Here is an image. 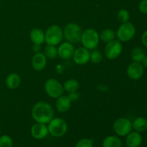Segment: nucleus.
Here are the masks:
<instances>
[{
    "instance_id": "25",
    "label": "nucleus",
    "mask_w": 147,
    "mask_h": 147,
    "mask_svg": "<svg viewBox=\"0 0 147 147\" xmlns=\"http://www.w3.org/2000/svg\"><path fill=\"white\" fill-rule=\"evenodd\" d=\"M117 18L121 23H125L129 22L130 19V14L126 9H122L119 11L117 14Z\"/></svg>"
},
{
    "instance_id": "34",
    "label": "nucleus",
    "mask_w": 147,
    "mask_h": 147,
    "mask_svg": "<svg viewBox=\"0 0 147 147\" xmlns=\"http://www.w3.org/2000/svg\"><path fill=\"white\" fill-rule=\"evenodd\" d=\"M0 136H1V129H0Z\"/></svg>"
},
{
    "instance_id": "6",
    "label": "nucleus",
    "mask_w": 147,
    "mask_h": 147,
    "mask_svg": "<svg viewBox=\"0 0 147 147\" xmlns=\"http://www.w3.org/2000/svg\"><path fill=\"white\" fill-rule=\"evenodd\" d=\"M45 90L46 93L53 98H57L64 93L63 86L54 78H50L46 80L45 83Z\"/></svg>"
},
{
    "instance_id": "26",
    "label": "nucleus",
    "mask_w": 147,
    "mask_h": 147,
    "mask_svg": "<svg viewBox=\"0 0 147 147\" xmlns=\"http://www.w3.org/2000/svg\"><path fill=\"white\" fill-rule=\"evenodd\" d=\"M13 141L8 135L0 136V147H12Z\"/></svg>"
},
{
    "instance_id": "20",
    "label": "nucleus",
    "mask_w": 147,
    "mask_h": 147,
    "mask_svg": "<svg viewBox=\"0 0 147 147\" xmlns=\"http://www.w3.org/2000/svg\"><path fill=\"white\" fill-rule=\"evenodd\" d=\"M103 147H121V140L115 136H109L105 138L102 143Z\"/></svg>"
},
{
    "instance_id": "32",
    "label": "nucleus",
    "mask_w": 147,
    "mask_h": 147,
    "mask_svg": "<svg viewBox=\"0 0 147 147\" xmlns=\"http://www.w3.org/2000/svg\"><path fill=\"white\" fill-rule=\"evenodd\" d=\"M40 50H41V47H40V45H37V44L33 45V46H32L33 52H34L35 53H40Z\"/></svg>"
},
{
    "instance_id": "10",
    "label": "nucleus",
    "mask_w": 147,
    "mask_h": 147,
    "mask_svg": "<svg viewBox=\"0 0 147 147\" xmlns=\"http://www.w3.org/2000/svg\"><path fill=\"white\" fill-rule=\"evenodd\" d=\"M144 73V67L139 62H134L131 63L127 67V75L131 80H138L143 76Z\"/></svg>"
},
{
    "instance_id": "8",
    "label": "nucleus",
    "mask_w": 147,
    "mask_h": 147,
    "mask_svg": "<svg viewBox=\"0 0 147 147\" xmlns=\"http://www.w3.org/2000/svg\"><path fill=\"white\" fill-rule=\"evenodd\" d=\"M115 133L119 136H126L132 131V122L126 118H119L113 125Z\"/></svg>"
},
{
    "instance_id": "21",
    "label": "nucleus",
    "mask_w": 147,
    "mask_h": 147,
    "mask_svg": "<svg viewBox=\"0 0 147 147\" xmlns=\"http://www.w3.org/2000/svg\"><path fill=\"white\" fill-rule=\"evenodd\" d=\"M79 87H80V85H79L78 81L76 79H69V80H66L63 85L64 90L68 93L77 91Z\"/></svg>"
},
{
    "instance_id": "14",
    "label": "nucleus",
    "mask_w": 147,
    "mask_h": 147,
    "mask_svg": "<svg viewBox=\"0 0 147 147\" xmlns=\"http://www.w3.org/2000/svg\"><path fill=\"white\" fill-rule=\"evenodd\" d=\"M47 65V57L44 53H35L32 59V67L37 71H41Z\"/></svg>"
},
{
    "instance_id": "16",
    "label": "nucleus",
    "mask_w": 147,
    "mask_h": 147,
    "mask_svg": "<svg viewBox=\"0 0 147 147\" xmlns=\"http://www.w3.org/2000/svg\"><path fill=\"white\" fill-rule=\"evenodd\" d=\"M56 109L61 113L67 112L71 106V100L67 96H61L57 98L55 103Z\"/></svg>"
},
{
    "instance_id": "18",
    "label": "nucleus",
    "mask_w": 147,
    "mask_h": 147,
    "mask_svg": "<svg viewBox=\"0 0 147 147\" xmlns=\"http://www.w3.org/2000/svg\"><path fill=\"white\" fill-rule=\"evenodd\" d=\"M132 129L136 132L142 133L147 130V119L144 117H138L132 122Z\"/></svg>"
},
{
    "instance_id": "9",
    "label": "nucleus",
    "mask_w": 147,
    "mask_h": 147,
    "mask_svg": "<svg viewBox=\"0 0 147 147\" xmlns=\"http://www.w3.org/2000/svg\"><path fill=\"white\" fill-rule=\"evenodd\" d=\"M123 47L119 40H113L109 42L105 47V55L110 60H113L120 55L121 53Z\"/></svg>"
},
{
    "instance_id": "29",
    "label": "nucleus",
    "mask_w": 147,
    "mask_h": 147,
    "mask_svg": "<svg viewBox=\"0 0 147 147\" xmlns=\"http://www.w3.org/2000/svg\"><path fill=\"white\" fill-rule=\"evenodd\" d=\"M139 9L142 14H147V0H142L139 4Z\"/></svg>"
},
{
    "instance_id": "7",
    "label": "nucleus",
    "mask_w": 147,
    "mask_h": 147,
    "mask_svg": "<svg viewBox=\"0 0 147 147\" xmlns=\"http://www.w3.org/2000/svg\"><path fill=\"white\" fill-rule=\"evenodd\" d=\"M136 34V27L131 22L122 23L116 32V36L120 41L128 42L134 37Z\"/></svg>"
},
{
    "instance_id": "17",
    "label": "nucleus",
    "mask_w": 147,
    "mask_h": 147,
    "mask_svg": "<svg viewBox=\"0 0 147 147\" xmlns=\"http://www.w3.org/2000/svg\"><path fill=\"white\" fill-rule=\"evenodd\" d=\"M20 83H21V79H20V76L14 73L9 75L5 80L6 86L11 90L17 88L20 86Z\"/></svg>"
},
{
    "instance_id": "27",
    "label": "nucleus",
    "mask_w": 147,
    "mask_h": 147,
    "mask_svg": "<svg viewBox=\"0 0 147 147\" xmlns=\"http://www.w3.org/2000/svg\"><path fill=\"white\" fill-rule=\"evenodd\" d=\"M90 59L93 63H99L103 59L101 53L97 50H94L90 53Z\"/></svg>"
},
{
    "instance_id": "13",
    "label": "nucleus",
    "mask_w": 147,
    "mask_h": 147,
    "mask_svg": "<svg viewBox=\"0 0 147 147\" xmlns=\"http://www.w3.org/2000/svg\"><path fill=\"white\" fill-rule=\"evenodd\" d=\"M75 49L71 43L66 42L60 45L57 48V55L60 56V58L63 60H67L73 57Z\"/></svg>"
},
{
    "instance_id": "15",
    "label": "nucleus",
    "mask_w": 147,
    "mask_h": 147,
    "mask_svg": "<svg viewBox=\"0 0 147 147\" xmlns=\"http://www.w3.org/2000/svg\"><path fill=\"white\" fill-rule=\"evenodd\" d=\"M142 143V136L140 133L131 131L126 136V144L127 147H139Z\"/></svg>"
},
{
    "instance_id": "19",
    "label": "nucleus",
    "mask_w": 147,
    "mask_h": 147,
    "mask_svg": "<svg viewBox=\"0 0 147 147\" xmlns=\"http://www.w3.org/2000/svg\"><path fill=\"white\" fill-rule=\"evenodd\" d=\"M30 39L34 44L42 45L45 42V33L40 29H33L30 32Z\"/></svg>"
},
{
    "instance_id": "30",
    "label": "nucleus",
    "mask_w": 147,
    "mask_h": 147,
    "mask_svg": "<svg viewBox=\"0 0 147 147\" xmlns=\"http://www.w3.org/2000/svg\"><path fill=\"white\" fill-rule=\"evenodd\" d=\"M68 97H69V98L70 99V100H71V101H73V100L74 101V100H76L78 98L79 95L76 93V91L73 92V93H70V95L68 96Z\"/></svg>"
},
{
    "instance_id": "28",
    "label": "nucleus",
    "mask_w": 147,
    "mask_h": 147,
    "mask_svg": "<svg viewBox=\"0 0 147 147\" xmlns=\"http://www.w3.org/2000/svg\"><path fill=\"white\" fill-rule=\"evenodd\" d=\"M75 147H93V141L89 139H82L77 142Z\"/></svg>"
},
{
    "instance_id": "24",
    "label": "nucleus",
    "mask_w": 147,
    "mask_h": 147,
    "mask_svg": "<svg viewBox=\"0 0 147 147\" xmlns=\"http://www.w3.org/2000/svg\"><path fill=\"white\" fill-rule=\"evenodd\" d=\"M44 54L46 57L50 59H55L57 55V49L55 46L47 45L44 50Z\"/></svg>"
},
{
    "instance_id": "22",
    "label": "nucleus",
    "mask_w": 147,
    "mask_h": 147,
    "mask_svg": "<svg viewBox=\"0 0 147 147\" xmlns=\"http://www.w3.org/2000/svg\"><path fill=\"white\" fill-rule=\"evenodd\" d=\"M115 37H116V33L114 31L110 29H105L103 31H101L100 35H99V38L104 42H109L112 41V40H115Z\"/></svg>"
},
{
    "instance_id": "1",
    "label": "nucleus",
    "mask_w": 147,
    "mask_h": 147,
    "mask_svg": "<svg viewBox=\"0 0 147 147\" xmlns=\"http://www.w3.org/2000/svg\"><path fill=\"white\" fill-rule=\"evenodd\" d=\"M32 116L37 123H48L54 116V110L50 103L39 101L32 109Z\"/></svg>"
},
{
    "instance_id": "33",
    "label": "nucleus",
    "mask_w": 147,
    "mask_h": 147,
    "mask_svg": "<svg viewBox=\"0 0 147 147\" xmlns=\"http://www.w3.org/2000/svg\"><path fill=\"white\" fill-rule=\"evenodd\" d=\"M141 63H142L144 67H146V68H147V55H146L144 56V57L143 60H142Z\"/></svg>"
},
{
    "instance_id": "5",
    "label": "nucleus",
    "mask_w": 147,
    "mask_h": 147,
    "mask_svg": "<svg viewBox=\"0 0 147 147\" xmlns=\"http://www.w3.org/2000/svg\"><path fill=\"white\" fill-rule=\"evenodd\" d=\"M48 131L55 137H61L67 131V124L66 121L60 118L53 119L48 123Z\"/></svg>"
},
{
    "instance_id": "11",
    "label": "nucleus",
    "mask_w": 147,
    "mask_h": 147,
    "mask_svg": "<svg viewBox=\"0 0 147 147\" xmlns=\"http://www.w3.org/2000/svg\"><path fill=\"white\" fill-rule=\"evenodd\" d=\"M90 53L86 47H79L75 50L73 53V60L78 65L86 64L90 60Z\"/></svg>"
},
{
    "instance_id": "3",
    "label": "nucleus",
    "mask_w": 147,
    "mask_h": 147,
    "mask_svg": "<svg viewBox=\"0 0 147 147\" xmlns=\"http://www.w3.org/2000/svg\"><path fill=\"white\" fill-rule=\"evenodd\" d=\"M63 40V31L58 25L53 24L47 28L45 34V41L47 45L56 46Z\"/></svg>"
},
{
    "instance_id": "2",
    "label": "nucleus",
    "mask_w": 147,
    "mask_h": 147,
    "mask_svg": "<svg viewBox=\"0 0 147 147\" xmlns=\"http://www.w3.org/2000/svg\"><path fill=\"white\" fill-rule=\"evenodd\" d=\"M81 28L80 26L75 23H69L65 27L63 30V37L68 42L76 44L80 42L82 36Z\"/></svg>"
},
{
    "instance_id": "12",
    "label": "nucleus",
    "mask_w": 147,
    "mask_h": 147,
    "mask_svg": "<svg viewBox=\"0 0 147 147\" xmlns=\"http://www.w3.org/2000/svg\"><path fill=\"white\" fill-rule=\"evenodd\" d=\"M31 135L35 139H42L48 134V128L44 123H37L31 128Z\"/></svg>"
},
{
    "instance_id": "31",
    "label": "nucleus",
    "mask_w": 147,
    "mask_h": 147,
    "mask_svg": "<svg viewBox=\"0 0 147 147\" xmlns=\"http://www.w3.org/2000/svg\"><path fill=\"white\" fill-rule=\"evenodd\" d=\"M142 42L145 47H147V30L143 33L142 36Z\"/></svg>"
},
{
    "instance_id": "23",
    "label": "nucleus",
    "mask_w": 147,
    "mask_h": 147,
    "mask_svg": "<svg viewBox=\"0 0 147 147\" xmlns=\"http://www.w3.org/2000/svg\"><path fill=\"white\" fill-rule=\"evenodd\" d=\"M146 55L145 52L144 50L140 47H136L132 50L131 53V57L132 60L134 62H139L141 63L144 56Z\"/></svg>"
},
{
    "instance_id": "4",
    "label": "nucleus",
    "mask_w": 147,
    "mask_h": 147,
    "mask_svg": "<svg viewBox=\"0 0 147 147\" xmlns=\"http://www.w3.org/2000/svg\"><path fill=\"white\" fill-rule=\"evenodd\" d=\"M99 34L94 29H87L82 33L80 42L88 50L96 48L99 43Z\"/></svg>"
}]
</instances>
